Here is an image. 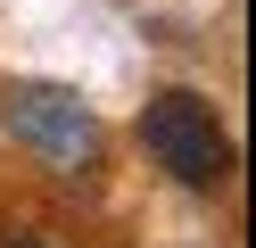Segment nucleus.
<instances>
[{"instance_id":"nucleus-1","label":"nucleus","mask_w":256,"mask_h":248,"mask_svg":"<svg viewBox=\"0 0 256 248\" xmlns=\"http://www.w3.org/2000/svg\"><path fill=\"white\" fill-rule=\"evenodd\" d=\"M0 124L17 132L42 165H58V174H91L100 165V116L66 83H8L0 91Z\"/></svg>"},{"instance_id":"nucleus-2","label":"nucleus","mask_w":256,"mask_h":248,"mask_svg":"<svg viewBox=\"0 0 256 248\" xmlns=\"http://www.w3.org/2000/svg\"><path fill=\"white\" fill-rule=\"evenodd\" d=\"M140 141H149V157L166 165L182 190H215V182L232 174V132H223V116L206 108L198 91H157L149 108H140Z\"/></svg>"},{"instance_id":"nucleus-3","label":"nucleus","mask_w":256,"mask_h":248,"mask_svg":"<svg viewBox=\"0 0 256 248\" xmlns=\"http://www.w3.org/2000/svg\"><path fill=\"white\" fill-rule=\"evenodd\" d=\"M17 248H34V240H17Z\"/></svg>"}]
</instances>
